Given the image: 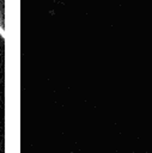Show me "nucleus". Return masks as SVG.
<instances>
[{"label":"nucleus","instance_id":"obj_1","mask_svg":"<svg viewBox=\"0 0 152 153\" xmlns=\"http://www.w3.org/2000/svg\"><path fill=\"white\" fill-rule=\"evenodd\" d=\"M4 30H5V24H4V16H0V32L4 36Z\"/></svg>","mask_w":152,"mask_h":153}]
</instances>
